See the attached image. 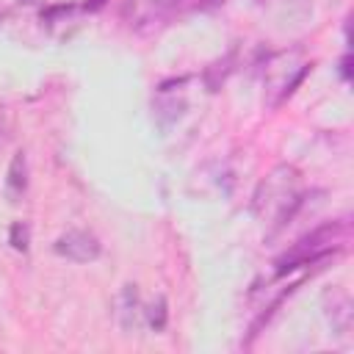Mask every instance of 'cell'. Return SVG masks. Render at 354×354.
Listing matches in <instances>:
<instances>
[{
	"mask_svg": "<svg viewBox=\"0 0 354 354\" xmlns=\"http://www.w3.org/2000/svg\"><path fill=\"white\" fill-rule=\"evenodd\" d=\"M346 224L343 221H332V224H324L318 230H313L310 235H304L299 243L290 246V252H285L277 263V274H285L290 268H299V266H307L310 260H318L324 257L335 243H340L346 238Z\"/></svg>",
	"mask_w": 354,
	"mask_h": 354,
	"instance_id": "cell-2",
	"label": "cell"
},
{
	"mask_svg": "<svg viewBox=\"0 0 354 354\" xmlns=\"http://www.w3.org/2000/svg\"><path fill=\"white\" fill-rule=\"evenodd\" d=\"M307 64L299 61V53H279L271 58V64L266 66V91L271 97V105H277L282 97H288L293 91V86L301 80Z\"/></svg>",
	"mask_w": 354,
	"mask_h": 354,
	"instance_id": "cell-3",
	"label": "cell"
},
{
	"mask_svg": "<svg viewBox=\"0 0 354 354\" xmlns=\"http://www.w3.org/2000/svg\"><path fill=\"white\" fill-rule=\"evenodd\" d=\"M28 188V160L25 152H17L8 163V174H6V196L11 202H17Z\"/></svg>",
	"mask_w": 354,
	"mask_h": 354,
	"instance_id": "cell-5",
	"label": "cell"
},
{
	"mask_svg": "<svg viewBox=\"0 0 354 354\" xmlns=\"http://www.w3.org/2000/svg\"><path fill=\"white\" fill-rule=\"evenodd\" d=\"M11 246L17 252H28V241H30V232H28V224L25 221H14L11 224Z\"/></svg>",
	"mask_w": 354,
	"mask_h": 354,
	"instance_id": "cell-8",
	"label": "cell"
},
{
	"mask_svg": "<svg viewBox=\"0 0 354 354\" xmlns=\"http://www.w3.org/2000/svg\"><path fill=\"white\" fill-rule=\"evenodd\" d=\"M144 313H147V321H149V326H152L155 332H160V329L166 326V299H163V296H158Z\"/></svg>",
	"mask_w": 354,
	"mask_h": 354,
	"instance_id": "cell-7",
	"label": "cell"
},
{
	"mask_svg": "<svg viewBox=\"0 0 354 354\" xmlns=\"http://www.w3.org/2000/svg\"><path fill=\"white\" fill-rule=\"evenodd\" d=\"M119 321L127 332H136L141 324V304H138V290L136 285H124L119 296Z\"/></svg>",
	"mask_w": 354,
	"mask_h": 354,
	"instance_id": "cell-6",
	"label": "cell"
},
{
	"mask_svg": "<svg viewBox=\"0 0 354 354\" xmlns=\"http://www.w3.org/2000/svg\"><path fill=\"white\" fill-rule=\"evenodd\" d=\"M296 183H299V171L293 166H277L260 185H257V194H254V213L257 216H268L274 218L277 224H285L293 210L299 207L301 196L296 191Z\"/></svg>",
	"mask_w": 354,
	"mask_h": 354,
	"instance_id": "cell-1",
	"label": "cell"
},
{
	"mask_svg": "<svg viewBox=\"0 0 354 354\" xmlns=\"http://www.w3.org/2000/svg\"><path fill=\"white\" fill-rule=\"evenodd\" d=\"M53 249H55V254H61V257H66L72 263H94L100 257V252H102L100 241L86 230H69V232L58 235Z\"/></svg>",
	"mask_w": 354,
	"mask_h": 354,
	"instance_id": "cell-4",
	"label": "cell"
}]
</instances>
